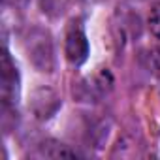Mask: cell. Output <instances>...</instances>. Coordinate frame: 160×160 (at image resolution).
Returning a JSON list of instances; mask_svg holds the SVG:
<instances>
[{
	"label": "cell",
	"mask_w": 160,
	"mask_h": 160,
	"mask_svg": "<svg viewBox=\"0 0 160 160\" xmlns=\"http://www.w3.org/2000/svg\"><path fill=\"white\" fill-rule=\"evenodd\" d=\"M113 89V75L108 70H98L94 75L83 79L77 87V96L85 102H100Z\"/></svg>",
	"instance_id": "4"
},
{
	"label": "cell",
	"mask_w": 160,
	"mask_h": 160,
	"mask_svg": "<svg viewBox=\"0 0 160 160\" xmlns=\"http://www.w3.org/2000/svg\"><path fill=\"white\" fill-rule=\"evenodd\" d=\"M32 156L36 158H57V160H62V158H79V151H75L73 147L62 143V141H57V139H45L42 143L36 145V151L32 152Z\"/></svg>",
	"instance_id": "6"
},
{
	"label": "cell",
	"mask_w": 160,
	"mask_h": 160,
	"mask_svg": "<svg viewBox=\"0 0 160 160\" xmlns=\"http://www.w3.org/2000/svg\"><path fill=\"white\" fill-rule=\"evenodd\" d=\"M25 51L30 64L42 73H53L57 66L55 42L45 27H30L25 36Z\"/></svg>",
	"instance_id": "1"
},
{
	"label": "cell",
	"mask_w": 160,
	"mask_h": 160,
	"mask_svg": "<svg viewBox=\"0 0 160 160\" xmlns=\"http://www.w3.org/2000/svg\"><path fill=\"white\" fill-rule=\"evenodd\" d=\"M81 4H85V6H94V4H100V2H104V0H79Z\"/></svg>",
	"instance_id": "9"
},
{
	"label": "cell",
	"mask_w": 160,
	"mask_h": 160,
	"mask_svg": "<svg viewBox=\"0 0 160 160\" xmlns=\"http://www.w3.org/2000/svg\"><path fill=\"white\" fill-rule=\"evenodd\" d=\"M60 106H62V100L51 87L36 89L28 102V109L38 121H49L51 117H55Z\"/></svg>",
	"instance_id": "5"
},
{
	"label": "cell",
	"mask_w": 160,
	"mask_h": 160,
	"mask_svg": "<svg viewBox=\"0 0 160 160\" xmlns=\"http://www.w3.org/2000/svg\"><path fill=\"white\" fill-rule=\"evenodd\" d=\"M128 2H143V0H128Z\"/></svg>",
	"instance_id": "10"
},
{
	"label": "cell",
	"mask_w": 160,
	"mask_h": 160,
	"mask_svg": "<svg viewBox=\"0 0 160 160\" xmlns=\"http://www.w3.org/2000/svg\"><path fill=\"white\" fill-rule=\"evenodd\" d=\"M89 53H91V47H89V40H87L81 21H72L66 30V38H64L66 60L72 66H81L87 62Z\"/></svg>",
	"instance_id": "3"
},
{
	"label": "cell",
	"mask_w": 160,
	"mask_h": 160,
	"mask_svg": "<svg viewBox=\"0 0 160 160\" xmlns=\"http://www.w3.org/2000/svg\"><path fill=\"white\" fill-rule=\"evenodd\" d=\"M145 64H147V70L154 77H160V47H152V49L147 51Z\"/></svg>",
	"instance_id": "8"
},
{
	"label": "cell",
	"mask_w": 160,
	"mask_h": 160,
	"mask_svg": "<svg viewBox=\"0 0 160 160\" xmlns=\"http://www.w3.org/2000/svg\"><path fill=\"white\" fill-rule=\"evenodd\" d=\"M147 27H149L151 36L160 42V2H156V4L151 8L149 19H147Z\"/></svg>",
	"instance_id": "7"
},
{
	"label": "cell",
	"mask_w": 160,
	"mask_h": 160,
	"mask_svg": "<svg viewBox=\"0 0 160 160\" xmlns=\"http://www.w3.org/2000/svg\"><path fill=\"white\" fill-rule=\"evenodd\" d=\"M19 91H21L19 70H17L10 51L4 47L2 62H0V96H2V106L15 108L19 102Z\"/></svg>",
	"instance_id": "2"
}]
</instances>
